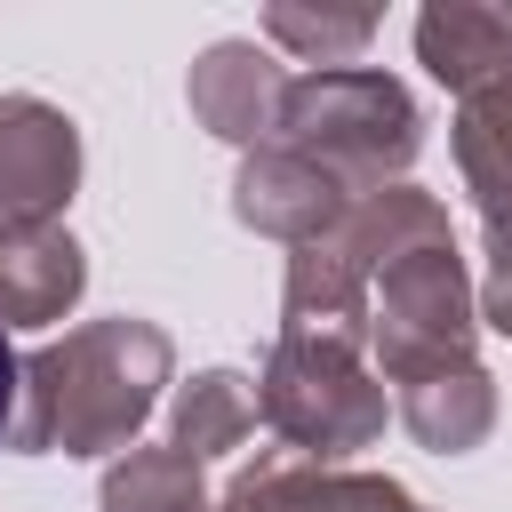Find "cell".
I'll use <instances>...</instances> for the list:
<instances>
[{
	"label": "cell",
	"instance_id": "cell-8",
	"mask_svg": "<svg viewBox=\"0 0 512 512\" xmlns=\"http://www.w3.org/2000/svg\"><path fill=\"white\" fill-rule=\"evenodd\" d=\"M344 208H352V200H344V192H336L312 160H296L288 144H256V152H240V176H232V216H240L248 232L304 248V240H328Z\"/></svg>",
	"mask_w": 512,
	"mask_h": 512
},
{
	"label": "cell",
	"instance_id": "cell-1",
	"mask_svg": "<svg viewBox=\"0 0 512 512\" xmlns=\"http://www.w3.org/2000/svg\"><path fill=\"white\" fill-rule=\"evenodd\" d=\"M176 376V344L160 320L112 312L48 336L16 360V416L0 448L16 456H128Z\"/></svg>",
	"mask_w": 512,
	"mask_h": 512
},
{
	"label": "cell",
	"instance_id": "cell-9",
	"mask_svg": "<svg viewBox=\"0 0 512 512\" xmlns=\"http://www.w3.org/2000/svg\"><path fill=\"white\" fill-rule=\"evenodd\" d=\"M88 288V248L64 224L0 232V328H48L80 304Z\"/></svg>",
	"mask_w": 512,
	"mask_h": 512
},
{
	"label": "cell",
	"instance_id": "cell-11",
	"mask_svg": "<svg viewBox=\"0 0 512 512\" xmlns=\"http://www.w3.org/2000/svg\"><path fill=\"white\" fill-rule=\"evenodd\" d=\"M368 280L384 272V264H400V256H416V248H448L456 240V224H448V208L424 192V184H384V192H368V200H352L344 216H336V232H328Z\"/></svg>",
	"mask_w": 512,
	"mask_h": 512
},
{
	"label": "cell",
	"instance_id": "cell-15",
	"mask_svg": "<svg viewBox=\"0 0 512 512\" xmlns=\"http://www.w3.org/2000/svg\"><path fill=\"white\" fill-rule=\"evenodd\" d=\"M448 144H456V176H464L480 224L504 216V208H512V72H504L496 88H480V96L456 104Z\"/></svg>",
	"mask_w": 512,
	"mask_h": 512
},
{
	"label": "cell",
	"instance_id": "cell-5",
	"mask_svg": "<svg viewBox=\"0 0 512 512\" xmlns=\"http://www.w3.org/2000/svg\"><path fill=\"white\" fill-rule=\"evenodd\" d=\"M80 192V128L48 96H0V232L56 224Z\"/></svg>",
	"mask_w": 512,
	"mask_h": 512
},
{
	"label": "cell",
	"instance_id": "cell-10",
	"mask_svg": "<svg viewBox=\"0 0 512 512\" xmlns=\"http://www.w3.org/2000/svg\"><path fill=\"white\" fill-rule=\"evenodd\" d=\"M392 416L408 424L416 448L432 456H472L488 432H496V376L480 360H456V368H432V376H408Z\"/></svg>",
	"mask_w": 512,
	"mask_h": 512
},
{
	"label": "cell",
	"instance_id": "cell-13",
	"mask_svg": "<svg viewBox=\"0 0 512 512\" xmlns=\"http://www.w3.org/2000/svg\"><path fill=\"white\" fill-rule=\"evenodd\" d=\"M280 328H360V336H368V272H360L336 240H304V248H288Z\"/></svg>",
	"mask_w": 512,
	"mask_h": 512
},
{
	"label": "cell",
	"instance_id": "cell-14",
	"mask_svg": "<svg viewBox=\"0 0 512 512\" xmlns=\"http://www.w3.org/2000/svg\"><path fill=\"white\" fill-rule=\"evenodd\" d=\"M248 432H256V384L240 368H200V376L176 384V400H168V448H184L192 464H208V456H232Z\"/></svg>",
	"mask_w": 512,
	"mask_h": 512
},
{
	"label": "cell",
	"instance_id": "cell-12",
	"mask_svg": "<svg viewBox=\"0 0 512 512\" xmlns=\"http://www.w3.org/2000/svg\"><path fill=\"white\" fill-rule=\"evenodd\" d=\"M416 64L456 88V96H480L512 72V16L504 8H464V0H440L416 16Z\"/></svg>",
	"mask_w": 512,
	"mask_h": 512
},
{
	"label": "cell",
	"instance_id": "cell-17",
	"mask_svg": "<svg viewBox=\"0 0 512 512\" xmlns=\"http://www.w3.org/2000/svg\"><path fill=\"white\" fill-rule=\"evenodd\" d=\"M376 8H296V0H280V8H264V40L272 48H288L296 64H312V72H344V64H360V48L376 40Z\"/></svg>",
	"mask_w": 512,
	"mask_h": 512
},
{
	"label": "cell",
	"instance_id": "cell-2",
	"mask_svg": "<svg viewBox=\"0 0 512 512\" xmlns=\"http://www.w3.org/2000/svg\"><path fill=\"white\" fill-rule=\"evenodd\" d=\"M272 144H288L296 160H312L344 200H368V192H384V184H408V168H416V152H424V112H416V96H408L392 72H376V64L288 72Z\"/></svg>",
	"mask_w": 512,
	"mask_h": 512
},
{
	"label": "cell",
	"instance_id": "cell-7",
	"mask_svg": "<svg viewBox=\"0 0 512 512\" xmlns=\"http://www.w3.org/2000/svg\"><path fill=\"white\" fill-rule=\"evenodd\" d=\"M280 96H288V72H280L256 40H208V48L192 56V80H184L192 120H200L216 144H240V152L272 144Z\"/></svg>",
	"mask_w": 512,
	"mask_h": 512
},
{
	"label": "cell",
	"instance_id": "cell-4",
	"mask_svg": "<svg viewBox=\"0 0 512 512\" xmlns=\"http://www.w3.org/2000/svg\"><path fill=\"white\" fill-rule=\"evenodd\" d=\"M472 344H480V296H472V272H464L456 240L416 248V256H400L368 280V368L384 384L480 360Z\"/></svg>",
	"mask_w": 512,
	"mask_h": 512
},
{
	"label": "cell",
	"instance_id": "cell-3",
	"mask_svg": "<svg viewBox=\"0 0 512 512\" xmlns=\"http://www.w3.org/2000/svg\"><path fill=\"white\" fill-rule=\"evenodd\" d=\"M384 376L368 368L360 328H280L256 368V424L304 464H352L384 440Z\"/></svg>",
	"mask_w": 512,
	"mask_h": 512
},
{
	"label": "cell",
	"instance_id": "cell-16",
	"mask_svg": "<svg viewBox=\"0 0 512 512\" xmlns=\"http://www.w3.org/2000/svg\"><path fill=\"white\" fill-rule=\"evenodd\" d=\"M208 464L184 448H128L104 472V512H208Z\"/></svg>",
	"mask_w": 512,
	"mask_h": 512
},
{
	"label": "cell",
	"instance_id": "cell-6",
	"mask_svg": "<svg viewBox=\"0 0 512 512\" xmlns=\"http://www.w3.org/2000/svg\"><path fill=\"white\" fill-rule=\"evenodd\" d=\"M208 512H432L416 504L392 472H352V464H304L288 448H264L256 464L232 472V488Z\"/></svg>",
	"mask_w": 512,
	"mask_h": 512
},
{
	"label": "cell",
	"instance_id": "cell-18",
	"mask_svg": "<svg viewBox=\"0 0 512 512\" xmlns=\"http://www.w3.org/2000/svg\"><path fill=\"white\" fill-rule=\"evenodd\" d=\"M472 296H480V320H488L496 336H512V208L488 216V280H480Z\"/></svg>",
	"mask_w": 512,
	"mask_h": 512
},
{
	"label": "cell",
	"instance_id": "cell-19",
	"mask_svg": "<svg viewBox=\"0 0 512 512\" xmlns=\"http://www.w3.org/2000/svg\"><path fill=\"white\" fill-rule=\"evenodd\" d=\"M16 416V352H8V328H0V432Z\"/></svg>",
	"mask_w": 512,
	"mask_h": 512
}]
</instances>
